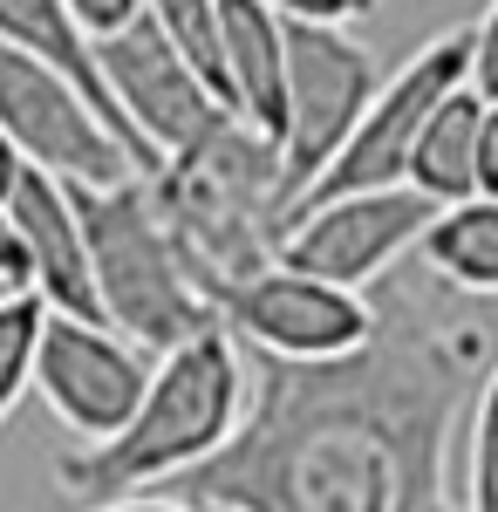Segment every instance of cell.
I'll return each instance as SVG.
<instances>
[{
	"mask_svg": "<svg viewBox=\"0 0 498 512\" xmlns=\"http://www.w3.org/2000/svg\"><path fill=\"white\" fill-rule=\"evenodd\" d=\"M376 328L335 362H260L246 424L164 492L205 512H464L451 444L492 335L376 280Z\"/></svg>",
	"mask_w": 498,
	"mask_h": 512,
	"instance_id": "1",
	"label": "cell"
},
{
	"mask_svg": "<svg viewBox=\"0 0 498 512\" xmlns=\"http://www.w3.org/2000/svg\"><path fill=\"white\" fill-rule=\"evenodd\" d=\"M246 362L232 328H205L192 342H178L171 355L151 362V390L130 410V424L103 444H82L55 458V478L76 492V499H123V492H144V485H171L192 465H205L212 451H226L232 431L246 424Z\"/></svg>",
	"mask_w": 498,
	"mask_h": 512,
	"instance_id": "2",
	"label": "cell"
},
{
	"mask_svg": "<svg viewBox=\"0 0 498 512\" xmlns=\"http://www.w3.org/2000/svg\"><path fill=\"white\" fill-rule=\"evenodd\" d=\"M89 239V274L96 301L116 335H130L144 355H171L205 328H219V308L192 274L185 246L171 239L164 212L151 198V178H123V185H69Z\"/></svg>",
	"mask_w": 498,
	"mask_h": 512,
	"instance_id": "3",
	"label": "cell"
},
{
	"mask_svg": "<svg viewBox=\"0 0 498 512\" xmlns=\"http://www.w3.org/2000/svg\"><path fill=\"white\" fill-rule=\"evenodd\" d=\"M151 198L171 239L185 246L205 294L219 280L260 274L273 260V219H280V144H267L253 123H219L205 144L178 151L151 178Z\"/></svg>",
	"mask_w": 498,
	"mask_h": 512,
	"instance_id": "4",
	"label": "cell"
},
{
	"mask_svg": "<svg viewBox=\"0 0 498 512\" xmlns=\"http://www.w3.org/2000/svg\"><path fill=\"white\" fill-rule=\"evenodd\" d=\"M464 82H471V21H464V28H444L437 41H423L417 55L369 96V110L348 130V144L335 151V164H328L287 212L328 205V198H348V192H389V185H403V178H410V151H417L430 110H437L444 96H458ZM287 212H280V219H287Z\"/></svg>",
	"mask_w": 498,
	"mask_h": 512,
	"instance_id": "5",
	"label": "cell"
},
{
	"mask_svg": "<svg viewBox=\"0 0 498 512\" xmlns=\"http://www.w3.org/2000/svg\"><path fill=\"white\" fill-rule=\"evenodd\" d=\"M383 89L376 55L348 28L287 21V130H280V212L335 164L348 130L362 123L369 96Z\"/></svg>",
	"mask_w": 498,
	"mask_h": 512,
	"instance_id": "6",
	"label": "cell"
},
{
	"mask_svg": "<svg viewBox=\"0 0 498 512\" xmlns=\"http://www.w3.org/2000/svg\"><path fill=\"white\" fill-rule=\"evenodd\" d=\"M212 308L232 328V342L260 349V362H335L362 349L376 328V301L362 287H335L267 260L260 274L212 287Z\"/></svg>",
	"mask_w": 498,
	"mask_h": 512,
	"instance_id": "7",
	"label": "cell"
},
{
	"mask_svg": "<svg viewBox=\"0 0 498 512\" xmlns=\"http://www.w3.org/2000/svg\"><path fill=\"white\" fill-rule=\"evenodd\" d=\"M444 205H430L417 185H389V192H348L328 205H301L280 219L273 233V260L294 274L335 280V287H376L396 274V260L423 246L430 219Z\"/></svg>",
	"mask_w": 498,
	"mask_h": 512,
	"instance_id": "8",
	"label": "cell"
},
{
	"mask_svg": "<svg viewBox=\"0 0 498 512\" xmlns=\"http://www.w3.org/2000/svg\"><path fill=\"white\" fill-rule=\"evenodd\" d=\"M96 69L110 82L123 123L144 137V151L157 158V171L178 151L205 144L219 123H232V110L219 103V89L205 82V69L157 28L151 14H137L116 35H96Z\"/></svg>",
	"mask_w": 498,
	"mask_h": 512,
	"instance_id": "9",
	"label": "cell"
},
{
	"mask_svg": "<svg viewBox=\"0 0 498 512\" xmlns=\"http://www.w3.org/2000/svg\"><path fill=\"white\" fill-rule=\"evenodd\" d=\"M0 130L28 151V164L69 178V185H123L144 178L137 158L110 137V123L89 110L76 82L48 69L41 55L0 41Z\"/></svg>",
	"mask_w": 498,
	"mask_h": 512,
	"instance_id": "10",
	"label": "cell"
},
{
	"mask_svg": "<svg viewBox=\"0 0 498 512\" xmlns=\"http://www.w3.org/2000/svg\"><path fill=\"white\" fill-rule=\"evenodd\" d=\"M151 390V355L130 335H116L110 321H82V315H41L35 342V396L69 424L76 437L103 444L130 424V410Z\"/></svg>",
	"mask_w": 498,
	"mask_h": 512,
	"instance_id": "11",
	"label": "cell"
},
{
	"mask_svg": "<svg viewBox=\"0 0 498 512\" xmlns=\"http://www.w3.org/2000/svg\"><path fill=\"white\" fill-rule=\"evenodd\" d=\"M7 219L28 246V287L55 315H82V321H103V301H96V274H89V239H82V212L69 178L28 164V178L14 185L7 198Z\"/></svg>",
	"mask_w": 498,
	"mask_h": 512,
	"instance_id": "12",
	"label": "cell"
},
{
	"mask_svg": "<svg viewBox=\"0 0 498 512\" xmlns=\"http://www.w3.org/2000/svg\"><path fill=\"white\" fill-rule=\"evenodd\" d=\"M0 41H14V48L41 55L48 69H62V76L89 96V110L110 123V137L130 151V158H137V171H144V178H157V158L144 151V137L123 123L110 82H103V69H96V41H89V28L69 14V0H0Z\"/></svg>",
	"mask_w": 498,
	"mask_h": 512,
	"instance_id": "13",
	"label": "cell"
},
{
	"mask_svg": "<svg viewBox=\"0 0 498 512\" xmlns=\"http://www.w3.org/2000/svg\"><path fill=\"white\" fill-rule=\"evenodd\" d=\"M219 41H226L232 110L267 144L287 130V21L267 0H219Z\"/></svg>",
	"mask_w": 498,
	"mask_h": 512,
	"instance_id": "14",
	"label": "cell"
},
{
	"mask_svg": "<svg viewBox=\"0 0 498 512\" xmlns=\"http://www.w3.org/2000/svg\"><path fill=\"white\" fill-rule=\"evenodd\" d=\"M478 117H485V96L464 82L458 96H444L430 123H423L417 151H410V178L430 205H464L478 198Z\"/></svg>",
	"mask_w": 498,
	"mask_h": 512,
	"instance_id": "15",
	"label": "cell"
},
{
	"mask_svg": "<svg viewBox=\"0 0 498 512\" xmlns=\"http://www.w3.org/2000/svg\"><path fill=\"white\" fill-rule=\"evenodd\" d=\"M423 274L451 294H498V198H464L444 205L423 233Z\"/></svg>",
	"mask_w": 498,
	"mask_h": 512,
	"instance_id": "16",
	"label": "cell"
},
{
	"mask_svg": "<svg viewBox=\"0 0 498 512\" xmlns=\"http://www.w3.org/2000/svg\"><path fill=\"white\" fill-rule=\"evenodd\" d=\"M144 14H151L164 35L178 41L185 55H192L205 82L219 89V103L232 110V76H226V41H219V0H144ZM239 117V110H232Z\"/></svg>",
	"mask_w": 498,
	"mask_h": 512,
	"instance_id": "17",
	"label": "cell"
},
{
	"mask_svg": "<svg viewBox=\"0 0 498 512\" xmlns=\"http://www.w3.org/2000/svg\"><path fill=\"white\" fill-rule=\"evenodd\" d=\"M41 315H48V301H41L35 287H21V294H7V301H0V424L14 417V403H21V396L35 390Z\"/></svg>",
	"mask_w": 498,
	"mask_h": 512,
	"instance_id": "18",
	"label": "cell"
},
{
	"mask_svg": "<svg viewBox=\"0 0 498 512\" xmlns=\"http://www.w3.org/2000/svg\"><path fill=\"white\" fill-rule=\"evenodd\" d=\"M464 512H498V355L471 396V478H464Z\"/></svg>",
	"mask_w": 498,
	"mask_h": 512,
	"instance_id": "19",
	"label": "cell"
},
{
	"mask_svg": "<svg viewBox=\"0 0 498 512\" xmlns=\"http://www.w3.org/2000/svg\"><path fill=\"white\" fill-rule=\"evenodd\" d=\"M280 21H314V28H355L376 14V0H267Z\"/></svg>",
	"mask_w": 498,
	"mask_h": 512,
	"instance_id": "20",
	"label": "cell"
},
{
	"mask_svg": "<svg viewBox=\"0 0 498 512\" xmlns=\"http://www.w3.org/2000/svg\"><path fill=\"white\" fill-rule=\"evenodd\" d=\"M471 89L498 103V0L471 21Z\"/></svg>",
	"mask_w": 498,
	"mask_h": 512,
	"instance_id": "21",
	"label": "cell"
},
{
	"mask_svg": "<svg viewBox=\"0 0 498 512\" xmlns=\"http://www.w3.org/2000/svg\"><path fill=\"white\" fill-rule=\"evenodd\" d=\"M69 14H76L89 41L96 35H116V28H130L137 14H144V0H69Z\"/></svg>",
	"mask_w": 498,
	"mask_h": 512,
	"instance_id": "22",
	"label": "cell"
},
{
	"mask_svg": "<svg viewBox=\"0 0 498 512\" xmlns=\"http://www.w3.org/2000/svg\"><path fill=\"white\" fill-rule=\"evenodd\" d=\"M478 198H498V103L478 117Z\"/></svg>",
	"mask_w": 498,
	"mask_h": 512,
	"instance_id": "23",
	"label": "cell"
},
{
	"mask_svg": "<svg viewBox=\"0 0 498 512\" xmlns=\"http://www.w3.org/2000/svg\"><path fill=\"white\" fill-rule=\"evenodd\" d=\"M0 280L21 294L28 287V246H21V233H14V219L0 212Z\"/></svg>",
	"mask_w": 498,
	"mask_h": 512,
	"instance_id": "24",
	"label": "cell"
},
{
	"mask_svg": "<svg viewBox=\"0 0 498 512\" xmlns=\"http://www.w3.org/2000/svg\"><path fill=\"white\" fill-rule=\"evenodd\" d=\"M21 178H28V151L0 130V212H7V198H14V185H21Z\"/></svg>",
	"mask_w": 498,
	"mask_h": 512,
	"instance_id": "25",
	"label": "cell"
},
{
	"mask_svg": "<svg viewBox=\"0 0 498 512\" xmlns=\"http://www.w3.org/2000/svg\"><path fill=\"white\" fill-rule=\"evenodd\" d=\"M89 512H205V506H192V499H137V492H123V499H103V506H89Z\"/></svg>",
	"mask_w": 498,
	"mask_h": 512,
	"instance_id": "26",
	"label": "cell"
},
{
	"mask_svg": "<svg viewBox=\"0 0 498 512\" xmlns=\"http://www.w3.org/2000/svg\"><path fill=\"white\" fill-rule=\"evenodd\" d=\"M7 294H14V287H7V280H0V301H7Z\"/></svg>",
	"mask_w": 498,
	"mask_h": 512,
	"instance_id": "27",
	"label": "cell"
}]
</instances>
